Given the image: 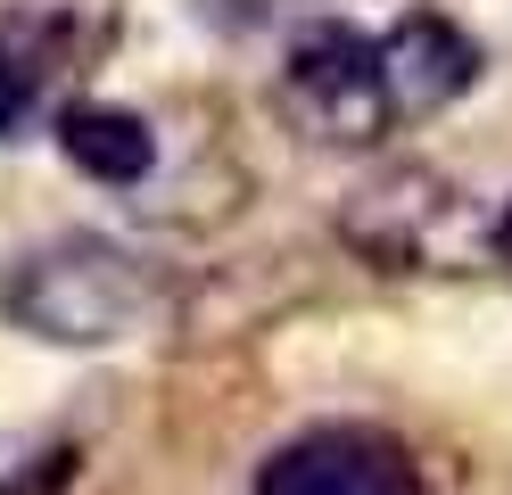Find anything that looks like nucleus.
I'll return each instance as SVG.
<instances>
[{"mask_svg": "<svg viewBox=\"0 0 512 495\" xmlns=\"http://www.w3.org/2000/svg\"><path fill=\"white\" fill-rule=\"evenodd\" d=\"M149 306V264L100 231H58L0 273V314L42 347H116L149 322Z\"/></svg>", "mask_w": 512, "mask_h": 495, "instance_id": "obj_1", "label": "nucleus"}, {"mask_svg": "<svg viewBox=\"0 0 512 495\" xmlns=\"http://www.w3.org/2000/svg\"><path fill=\"white\" fill-rule=\"evenodd\" d=\"M248 495H430V487H422V462H413V446L397 429L314 421L256 462Z\"/></svg>", "mask_w": 512, "mask_h": 495, "instance_id": "obj_2", "label": "nucleus"}, {"mask_svg": "<svg viewBox=\"0 0 512 495\" xmlns=\"http://www.w3.org/2000/svg\"><path fill=\"white\" fill-rule=\"evenodd\" d=\"M281 108L298 116L306 141H347V149L380 141L389 108H380L372 42L356 25H306L290 42V58H281Z\"/></svg>", "mask_w": 512, "mask_h": 495, "instance_id": "obj_3", "label": "nucleus"}, {"mask_svg": "<svg viewBox=\"0 0 512 495\" xmlns=\"http://www.w3.org/2000/svg\"><path fill=\"white\" fill-rule=\"evenodd\" d=\"M372 75H380V108H389V124H422V116L455 108V99L479 83V42L455 17L413 9V17H397L372 42Z\"/></svg>", "mask_w": 512, "mask_h": 495, "instance_id": "obj_4", "label": "nucleus"}, {"mask_svg": "<svg viewBox=\"0 0 512 495\" xmlns=\"http://www.w3.org/2000/svg\"><path fill=\"white\" fill-rule=\"evenodd\" d=\"M455 223H463L455 190H446L430 165H397V174H380V182L356 190V207H347V240H356L380 273H405V264H438Z\"/></svg>", "mask_w": 512, "mask_h": 495, "instance_id": "obj_5", "label": "nucleus"}, {"mask_svg": "<svg viewBox=\"0 0 512 495\" xmlns=\"http://www.w3.org/2000/svg\"><path fill=\"white\" fill-rule=\"evenodd\" d=\"M58 149H67L75 174L108 182V190H133V182H149V165H157V132H149V116H141V108L75 99V108L58 116Z\"/></svg>", "mask_w": 512, "mask_h": 495, "instance_id": "obj_6", "label": "nucleus"}, {"mask_svg": "<svg viewBox=\"0 0 512 495\" xmlns=\"http://www.w3.org/2000/svg\"><path fill=\"white\" fill-rule=\"evenodd\" d=\"M75 471H83L75 446H42L17 479H0V495H58V487H75Z\"/></svg>", "mask_w": 512, "mask_h": 495, "instance_id": "obj_7", "label": "nucleus"}, {"mask_svg": "<svg viewBox=\"0 0 512 495\" xmlns=\"http://www.w3.org/2000/svg\"><path fill=\"white\" fill-rule=\"evenodd\" d=\"M34 116V66H25L17 50H0V141Z\"/></svg>", "mask_w": 512, "mask_h": 495, "instance_id": "obj_8", "label": "nucleus"}, {"mask_svg": "<svg viewBox=\"0 0 512 495\" xmlns=\"http://www.w3.org/2000/svg\"><path fill=\"white\" fill-rule=\"evenodd\" d=\"M488 248L512 264V198H504V207H496V223H488Z\"/></svg>", "mask_w": 512, "mask_h": 495, "instance_id": "obj_9", "label": "nucleus"}]
</instances>
